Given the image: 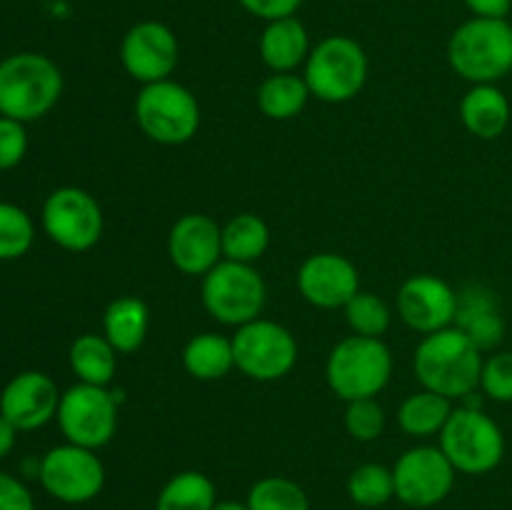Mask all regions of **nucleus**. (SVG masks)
<instances>
[{"label": "nucleus", "mask_w": 512, "mask_h": 510, "mask_svg": "<svg viewBox=\"0 0 512 510\" xmlns=\"http://www.w3.org/2000/svg\"><path fill=\"white\" fill-rule=\"evenodd\" d=\"M483 350L455 325L430 333L415 348L413 368L425 390L450 400H465L480 388Z\"/></svg>", "instance_id": "1"}, {"label": "nucleus", "mask_w": 512, "mask_h": 510, "mask_svg": "<svg viewBox=\"0 0 512 510\" xmlns=\"http://www.w3.org/2000/svg\"><path fill=\"white\" fill-rule=\"evenodd\" d=\"M448 63L473 85L498 83L512 73V23L508 18H470L448 40Z\"/></svg>", "instance_id": "2"}, {"label": "nucleus", "mask_w": 512, "mask_h": 510, "mask_svg": "<svg viewBox=\"0 0 512 510\" xmlns=\"http://www.w3.org/2000/svg\"><path fill=\"white\" fill-rule=\"evenodd\" d=\"M63 93V73L40 53H15L0 60V115L33 123L53 110Z\"/></svg>", "instance_id": "3"}, {"label": "nucleus", "mask_w": 512, "mask_h": 510, "mask_svg": "<svg viewBox=\"0 0 512 510\" xmlns=\"http://www.w3.org/2000/svg\"><path fill=\"white\" fill-rule=\"evenodd\" d=\"M393 378V353L383 338L348 335L340 340L325 363V380L340 400L375 398Z\"/></svg>", "instance_id": "4"}, {"label": "nucleus", "mask_w": 512, "mask_h": 510, "mask_svg": "<svg viewBox=\"0 0 512 510\" xmlns=\"http://www.w3.org/2000/svg\"><path fill=\"white\" fill-rule=\"evenodd\" d=\"M440 450L465 475L493 473L505 458V435L480 405H458L440 433Z\"/></svg>", "instance_id": "5"}, {"label": "nucleus", "mask_w": 512, "mask_h": 510, "mask_svg": "<svg viewBox=\"0 0 512 510\" xmlns=\"http://www.w3.org/2000/svg\"><path fill=\"white\" fill-rule=\"evenodd\" d=\"M305 83L310 95L323 103H348L368 80V55L348 35H328L305 60Z\"/></svg>", "instance_id": "6"}, {"label": "nucleus", "mask_w": 512, "mask_h": 510, "mask_svg": "<svg viewBox=\"0 0 512 510\" xmlns=\"http://www.w3.org/2000/svg\"><path fill=\"white\" fill-rule=\"evenodd\" d=\"M135 120L153 143L183 145L200 128L198 98L170 78L148 83L135 98Z\"/></svg>", "instance_id": "7"}, {"label": "nucleus", "mask_w": 512, "mask_h": 510, "mask_svg": "<svg viewBox=\"0 0 512 510\" xmlns=\"http://www.w3.org/2000/svg\"><path fill=\"white\" fill-rule=\"evenodd\" d=\"M203 305L218 323L240 328L260 318L268 300L265 280L253 265L220 260L213 270L203 275Z\"/></svg>", "instance_id": "8"}, {"label": "nucleus", "mask_w": 512, "mask_h": 510, "mask_svg": "<svg viewBox=\"0 0 512 510\" xmlns=\"http://www.w3.org/2000/svg\"><path fill=\"white\" fill-rule=\"evenodd\" d=\"M235 368L250 380L273 383L285 378L298 363V340L285 325L258 318L240 325L233 335Z\"/></svg>", "instance_id": "9"}, {"label": "nucleus", "mask_w": 512, "mask_h": 510, "mask_svg": "<svg viewBox=\"0 0 512 510\" xmlns=\"http://www.w3.org/2000/svg\"><path fill=\"white\" fill-rule=\"evenodd\" d=\"M55 418L68 443L100 450L118 430V403L103 385L78 383L60 395Z\"/></svg>", "instance_id": "10"}, {"label": "nucleus", "mask_w": 512, "mask_h": 510, "mask_svg": "<svg viewBox=\"0 0 512 510\" xmlns=\"http://www.w3.org/2000/svg\"><path fill=\"white\" fill-rule=\"evenodd\" d=\"M103 208L83 188L65 185L43 203V228L55 245L70 253H85L103 238Z\"/></svg>", "instance_id": "11"}, {"label": "nucleus", "mask_w": 512, "mask_h": 510, "mask_svg": "<svg viewBox=\"0 0 512 510\" xmlns=\"http://www.w3.org/2000/svg\"><path fill=\"white\" fill-rule=\"evenodd\" d=\"M38 478L45 493L53 495L55 500L80 505L98 498L105 485V468L95 450L65 443L55 445L43 455Z\"/></svg>", "instance_id": "12"}, {"label": "nucleus", "mask_w": 512, "mask_h": 510, "mask_svg": "<svg viewBox=\"0 0 512 510\" xmlns=\"http://www.w3.org/2000/svg\"><path fill=\"white\" fill-rule=\"evenodd\" d=\"M458 470L440 445H415L393 465L395 498L410 508H433L443 503L455 485Z\"/></svg>", "instance_id": "13"}, {"label": "nucleus", "mask_w": 512, "mask_h": 510, "mask_svg": "<svg viewBox=\"0 0 512 510\" xmlns=\"http://www.w3.org/2000/svg\"><path fill=\"white\" fill-rule=\"evenodd\" d=\"M178 60V35L160 20H140L120 43V63L125 73L143 85L168 80L178 68Z\"/></svg>", "instance_id": "14"}, {"label": "nucleus", "mask_w": 512, "mask_h": 510, "mask_svg": "<svg viewBox=\"0 0 512 510\" xmlns=\"http://www.w3.org/2000/svg\"><path fill=\"white\" fill-rule=\"evenodd\" d=\"M398 313L415 333H438L455 323L458 293L438 275H413L398 290Z\"/></svg>", "instance_id": "15"}, {"label": "nucleus", "mask_w": 512, "mask_h": 510, "mask_svg": "<svg viewBox=\"0 0 512 510\" xmlns=\"http://www.w3.org/2000/svg\"><path fill=\"white\" fill-rule=\"evenodd\" d=\"M60 390L50 375L40 370L18 373L0 393V415L15 430H38L58 415Z\"/></svg>", "instance_id": "16"}, {"label": "nucleus", "mask_w": 512, "mask_h": 510, "mask_svg": "<svg viewBox=\"0 0 512 510\" xmlns=\"http://www.w3.org/2000/svg\"><path fill=\"white\" fill-rule=\"evenodd\" d=\"M298 290L315 308H345L360 290L358 268L345 255L315 253L298 268Z\"/></svg>", "instance_id": "17"}, {"label": "nucleus", "mask_w": 512, "mask_h": 510, "mask_svg": "<svg viewBox=\"0 0 512 510\" xmlns=\"http://www.w3.org/2000/svg\"><path fill=\"white\" fill-rule=\"evenodd\" d=\"M168 258L180 273L203 278L223 260V228L205 213L183 215L170 228Z\"/></svg>", "instance_id": "18"}, {"label": "nucleus", "mask_w": 512, "mask_h": 510, "mask_svg": "<svg viewBox=\"0 0 512 510\" xmlns=\"http://www.w3.org/2000/svg\"><path fill=\"white\" fill-rule=\"evenodd\" d=\"M455 328L463 330L483 353L498 350L505 338V318L500 300L488 285H468L458 293Z\"/></svg>", "instance_id": "19"}, {"label": "nucleus", "mask_w": 512, "mask_h": 510, "mask_svg": "<svg viewBox=\"0 0 512 510\" xmlns=\"http://www.w3.org/2000/svg\"><path fill=\"white\" fill-rule=\"evenodd\" d=\"M260 58L273 73H293L310 55V35L295 15L265 23L260 33Z\"/></svg>", "instance_id": "20"}, {"label": "nucleus", "mask_w": 512, "mask_h": 510, "mask_svg": "<svg viewBox=\"0 0 512 510\" xmlns=\"http://www.w3.org/2000/svg\"><path fill=\"white\" fill-rule=\"evenodd\" d=\"M465 130L480 140H498L510 125V100L495 83L473 85L460 100Z\"/></svg>", "instance_id": "21"}, {"label": "nucleus", "mask_w": 512, "mask_h": 510, "mask_svg": "<svg viewBox=\"0 0 512 510\" xmlns=\"http://www.w3.org/2000/svg\"><path fill=\"white\" fill-rule=\"evenodd\" d=\"M150 313L138 295H120L105 308L103 335L118 353H135L148 338Z\"/></svg>", "instance_id": "22"}, {"label": "nucleus", "mask_w": 512, "mask_h": 510, "mask_svg": "<svg viewBox=\"0 0 512 510\" xmlns=\"http://www.w3.org/2000/svg\"><path fill=\"white\" fill-rule=\"evenodd\" d=\"M450 415H453V400L423 388L400 403L398 423L410 438H433L443 433Z\"/></svg>", "instance_id": "23"}, {"label": "nucleus", "mask_w": 512, "mask_h": 510, "mask_svg": "<svg viewBox=\"0 0 512 510\" xmlns=\"http://www.w3.org/2000/svg\"><path fill=\"white\" fill-rule=\"evenodd\" d=\"M183 368L195 380H220L235 368L233 338L218 333H200L188 340L183 350Z\"/></svg>", "instance_id": "24"}, {"label": "nucleus", "mask_w": 512, "mask_h": 510, "mask_svg": "<svg viewBox=\"0 0 512 510\" xmlns=\"http://www.w3.org/2000/svg\"><path fill=\"white\" fill-rule=\"evenodd\" d=\"M70 370L80 383L88 385H108L118 370V350L108 343L105 335L85 333L73 340L70 345Z\"/></svg>", "instance_id": "25"}, {"label": "nucleus", "mask_w": 512, "mask_h": 510, "mask_svg": "<svg viewBox=\"0 0 512 510\" xmlns=\"http://www.w3.org/2000/svg\"><path fill=\"white\" fill-rule=\"evenodd\" d=\"M310 100L305 78L295 73H273L258 88V108L270 120H290L303 113Z\"/></svg>", "instance_id": "26"}, {"label": "nucleus", "mask_w": 512, "mask_h": 510, "mask_svg": "<svg viewBox=\"0 0 512 510\" xmlns=\"http://www.w3.org/2000/svg\"><path fill=\"white\" fill-rule=\"evenodd\" d=\"M270 245V228L260 215L240 213L223 225V258L253 265Z\"/></svg>", "instance_id": "27"}, {"label": "nucleus", "mask_w": 512, "mask_h": 510, "mask_svg": "<svg viewBox=\"0 0 512 510\" xmlns=\"http://www.w3.org/2000/svg\"><path fill=\"white\" fill-rule=\"evenodd\" d=\"M215 505H218L215 483L198 470L175 473L155 500V510H213Z\"/></svg>", "instance_id": "28"}, {"label": "nucleus", "mask_w": 512, "mask_h": 510, "mask_svg": "<svg viewBox=\"0 0 512 510\" xmlns=\"http://www.w3.org/2000/svg\"><path fill=\"white\" fill-rule=\"evenodd\" d=\"M245 505L250 510H310V500L303 485H298L290 478H283V475L260 478L250 488Z\"/></svg>", "instance_id": "29"}, {"label": "nucleus", "mask_w": 512, "mask_h": 510, "mask_svg": "<svg viewBox=\"0 0 512 510\" xmlns=\"http://www.w3.org/2000/svg\"><path fill=\"white\" fill-rule=\"evenodd\" d=\"M348 495L360 508H380L395 498L393 468L380 463H363L350 473Z\"/></svg>", "instance_id": "30"}, {"label": "nucleus", "mask_w": 512, "mask_h": 510, "mask_svg": "<svg viewBox=\"0 0 512 510\" xmlns=\"http://www.w3.org/2000/svg\"><path fill=\"white\" fill-rule=\"evenodd\" d=\"M343 310L350 330L355 335H365V338H380V335H385V330L390 328V318H393L385 300L373 293H365V290H358Z\"/></svg>", "instance_id": "31"}, {"label": "nucleus", "mask_w": 512, "mask_h": 510, "mask_svg": "<svg viewBox=\"0 0 512 510\" xmlns=\"http://www.w3.org/2000/svg\"><path fill=\"white\" fill-rule=\"evenodd\" d=\"M35 240V225L23 208L0 203V260L23 258Z\"/></svg>", "instance_id": "32"}, {"label": "nucleus", "mask_w": 512, "mask_h": 510, "mask_svg": "<svg viewBox=\"0 0 512 510\" xmlns=\"http://www.w3.org/2000/svg\"><path fill=\"white\" fill-rule=\"evenodd\" d=\"M345 430L358 443H370L385 430V410L375 398L350 400L345 410Z\"/></svg>", "instance_id": "33"}, {"label": "nucleus", "mask_w": 512, "mask_h": 510, "mask_svg": "<svg viewBox=\"0 0 512 510\" xmlns=\"http://www.w3.org/2000/svg\"><path fill=\"white\" fill-rule=\"evenodd\" d=\"M480 390L495 403H512V350H495L485 358Z\"/></svg>", "instance_id": "34"}, {"label": "nucleus", "mask_w": 512, "mask_h": 510, "mask_svg": "<svg viewBox=\"0 0 512 510\" xmlns=\"http://www.w3.org/2000/svg\"><path fill=\"white\" fill-rule=\"evenodd\" d=\"M28 153V133L25 123L0 115V170H10Z\"/></svg>", "instance_id": "35"}, {"label": "nucleus", "mask_w": 512, "mask_h": 510, "mask_svg": "<svg viewBox=\"0 0 512 510\" xmlns=\"http://www.w3.org/2000/svg\"><path fill=\"white\" fill-rule=\"evenodd\" d=\"M0 510H35L33 493L15 475L0 473Z\"/></svg>", "instance_id": "36"}, {"label": "nucleus", "mask_w": 512, "mask_h": 510, "mask_svg": "<svg viewBox=\"0 0 512 510\" xmlns=\"http://www.w3.org/2000/svg\"><path fill=\"white\" fill-rule=\"evenodd\" d=\"M238 3L243 5L250 15L270 23V20L290 18V15L298 13L303 0H238Z\"/></svg>", "instance_id": "37"}, {"label": "nucleus", "mask_w": 512, "mask_h": 510, "mask_svg": "<svg viewBox=\"0 0 512 510\" xmlns=\"http://www.w3.org/2000/svg\"><path fill=\"white\" fill-rule=\"evenodd\" d=\"M473 18H508L512 0H463Z\"/></svg>", "instance_id": "38"}, {"label": "nucleus", "mask_w": 512, "mask_h": 510, "mask_svg": "<svg viewBox=\"0 0 512 510\" xmlns=\"http://www.w3.org/2000/svg\"><path fill=\"white\" fill-rule=\"evenodd\" d=\"M15 435H18V430H15L13 425H10L8 420H5L3 415H0V460H3L5 455L10 453V450H13Z\"/></svg>", "instance_id": "39"}, {"label": "nucleus", "mask_w": 512, "mask_h": 510, "mask_svg": "<svg viewBox=\"0 0 512 510\" xmlns=\"http://www.w3.org/2000/svg\"><path fill=\"white\" fill-rule=\"evenodd\" d=\"M213 510H250L245 503H238V500H218Z\"/></svg>", "instance_id": "40"}, {"label": "nucleus", "mask_w": 512, "mask_h": 510, "mask_svg": "<svg viewBox=\"0 0 512 510\" xmlns=\"http://www.w3.org/2000/svg\"><path fill=\"white\" fill-rule=\"evenodd\" d=\"M510 23H512V13H510Z\"/></svg>", "instance_id": "41"}]
</instances>
